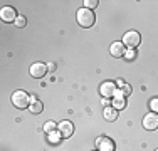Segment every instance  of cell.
I'll use <instances>...</instances> for the list:
<instances>
[{"label": "cell", "instance_id": "9a60e30c", "mask_svg": "<svg viewBox=\"0 0 158 151\" xmlns=\"http://www.w3.org/2000/svg\"><path fill=\"white\" fill-rule=\"evenodd\" d=\"M54 129H56V124L52 123V121H47L46 126H44V131H46L47 134H51V133H54Z\"/></svg>", "mask_w": 158, "mask_h": 151}, {"label": "cell", "instance_id": "e0dca14e", "mask_svg": "<svg viewBox=\"0 0 158 151\" xmlns=\"http://www.w3.org/2000/svg\"><path fill=\"white\" fill-rule=\"evenodd\" d=\"M125 57H126L128 60L135 59V49H128V51L125 52Z\"/></svg>", "mask_w": 158, "mask_h": 151}, {"label": "cell", "instance_id": "3957f363", "mask_svg": "<svg viewBox=\"0 0 158 151\" xmlns=\"http://www.w3.org/2000/svg\"><path fill=\"white\" fill-rule=\"evenodd\" d=\"M140 42H141V37H140V34H138L136 30H130V32H126L125 35H123V44H125L126 47H130V49L138 47Z\"/></svg>", "mask_w": 158, "mask_h": 151}, {"label": "cell", "instance_id": "7c38bea8", "mask_svg": "<svg viewBox=\"0 0 158 151\" xmlns=\"http://www.w3.org/2000/svg\"><path fill=\"white\" fill-rule=\"evenodd\" d=\"M104 119H106V121H116V119H118V109L106 108V109H104Z\"/></svg>", "mask_w": 158, "mask_h": 151}, {"label": "cell", "instance_id": "ffe728a7", "mask_svg": "<svg viewBox=\"0 0 158 151\" xmlns=\"http://www.w3.org/2000/svg\"><path fill=\"white\" fill-rule=\"evenodd\" d=\"M15 25H17V27H24V25H25V18L24 17H17Z\"/></svg>", "mask_w": 158, "mask_h": 151}, {"label": "cell", "instance_id": "9c48e42d", "mask_svg": "<svg viewBox=\"0 0 158 151\" xmlns=\"http://www.w3.org/2000/svg\"><path fill=\"white\" fill-rule=\"evenodd\" d=\"M101 94H103L104 97H113V96H116V84H113V82H104V84H101Z\"/></svg>", "mask_w": 158, "mask_h": 151}, {"label": "cell", "instance_id": "ba28073f", "mask_svg": "<svg viewBox=\"0 0 158 151\" xmlns=\"http://www.w3.org/2000/svg\"><path fill=\"white\" fill-rule=\"evenodd\" d=\"M0 18H2L3 22H12V20H17V14L12 7H3V9L0 10Z\"/></svg>", "mask_w": 158, "mask_h": 151}, {"label": "cell", "instance_id": "277c9868", "mask_svg": "<svg viewBox=\"0 0 158 151\" xmlns=\"http://www.w3.org/2000/svg\"><path fill=\"white\" fill-rule=\"evenodd\" d=\"M143 126L148 131H155L158 128V114L156 112H148V114L143 118Z\"/></svg>", "mask_w": 158, "mask_h": 151}, {"label": "cell", "instance_id": "7a4b0ae2", "mask_svg": "<svg viewBox=\"0 0 158 151\" xmlns=\"http://www.w3.org/2000/svg\"><path fill=\"white\" fill-rule=\"evenodd\" d=\"M12 103H14L15 108L24 109V108L29 106V103H31V96H29L27 92H24V91H15L14 96H12Z\"/></svg>", "mask_w": 158, "mask_h": 151}, {"label": "cell", "instance_id": "d6986e66", "mask_svg": "<svg viewBox=\"0 0 158 151\" xmlns=\"http://www.w3.org/2000/svg\"><path fill=\"white\" fill-rule=\"evenodd\" d=\"M150 108H152V111H158V97L152 99V103H150Z\"/></svg>", "mask_w": 158, "mask_h": 151}, {"label": "cell", "instance_id": "4fadbf2b", "mask_svg": "<svg viewBox=\"0 0 158 151\" xmlns=\"http://www.w3.org/2000/svg\"><path fill=\"white\" fill-rule=\"evenodd\" d=\"M31 111L34 112V114L42 112V103H40V101H37L34 96H31Z\"/></svg>", "mask_w": 158, "mask_h": 151}, {"label": "cell", "instance_id": "5bb4252c", "mask_svg": "<svg viewBox=\"0 0 158 151\" xmlns=\"http://www.w3.org/2000/svg\"><path fill=\"white\" fill-rule=\"evenodd\" d=\"M61 138H62V136H61V134H57V133H51V134H49V141H51L52 145H59Z\"/></svg>", "mask_w": 158, "mask_h": 151}, {"label": "cell", "instance_id": "30bf717a", "mask_svg": "<svg viewBox=\"0 0 158 151\" xmlns=\"http://www.w3.org/2000/svg\"><path fill=\"white\" fill-rule=\"evenodd\" d=\"M110 52H111V55H114V57H121V55H125V44L123 42H113Z\"/></svg>", "mask_w": 158, "mask_h": 151}, {"label": "cell", "instance_id": "8fae6325", "mask_svg": "<svg viewBox=\"0 0 158 151\" xmlns=\"http://www.w3.org/2000/svg\"><path fill=\"white\" fill-rule=\"evenodd\" d=\"M125 106H126V99H125V96L118 91L116 96H114V99H113V108L118 109V111H121V109H125Z\"/></svg>", "mask_w": 158, "mask_h": 151}, {"label": "cell", "instance_id": "8992f818", "mask_svg": "<svg viewBox=\"0 0 158 151\" xmlns=\"http://www.w3.org/2000/svg\"><path fill=\"white\" fill-rule=\"evenodd\" d=\"M46 74H47V66H46V64L35 62V64H32V66H31V76H32V77L40 79V77H44Z\"/></svg>", "mask_w": 158, "mask_h": 151}, {"label": "cell", "instance_id": "5b68a950", "mask_svg": "<svg viewBox=\"0 0 158 151\" xmlns=\"http://www.w3.org/2000/svg\"><path fill=\"white\" fill-rule=\"evenodd\" d=\"M98 151H114V143H113L111 138H106V136H101L96 141Z\"/></svg>", "mask_w": 158, "mask_h": 151}, {"label": "cell", "instance_id": "52a82bcc", "mask_svg": "<svg viewBox=\"0 0 158 151\" xmlns=\"http://www.w3.org/2000/svg\"><path fill=\"white\" fill-rule=\"evenodd\" d=\"M74 133V124L71 123V121H62L61 124H59V134L62 136V138H71Z\"/></svg>", "mask_w": 158, "mask_h": 151}, {"label": "cell", "instance_id": "6da1fadb", "mask_svg": "<svg viewBox=\"0 0 158 151\" xmlns=\"http://www.w3.org/2000/svg\"><path fill=\"white\" fill-rule=\"evenodd\" d=\"M76 18H77V24L81 25V27H91V25L94 24V14L89 9H86V7H82V9L77 10Z\"/></svg>", "mask_w": 158, "mask_h": 151}, {"label": "cell", "instance_id": "44dd1931", "mask_svg": "<svg viewBox=\"0 0 158 151\" xmlns=\"http://www.w3.org/2000/svg\"><path fill=\"white\" fill-rule=\"evenodd\" d=\"M156 151H158V149H156Z\"/></svg>", "mask_w": 158, "mask_h": 151}, {"label": "cell", "instance_id": "2e32d148", "mask_svg": "<svg viewBox=\"0 0 158 151\" xmlns=\"http://www.w3.org/2000/svg\"><path fill=\"white\" fill-rule=\"evenodd\" d=\"M84 7H86V9H89V10L94 9V7H98V0H86Z\"/></svg>", "mask_w": 158, "mask_h": 151}, {"label": "cell", "instance_id": "ac0fdd59", "mask_svg": "<svg viewBox=\"0 0 158 151\" xmlns=\"http://www.w3.org/2000/svg\"><path fill=\"white\" fill-rule=\"evenodd\" d=\"M130 92H131V88L128 84H123L121 86V94H123V96H128Z\"/></svg>", "mask_w": 158, "mask_h": 151}]
</instances>
